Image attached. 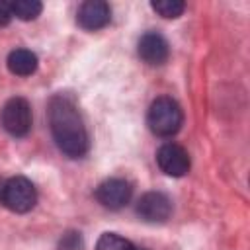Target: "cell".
<instances>
[{
  "label": "cell",
  "instance_id": "obj_1",
  "mask_svg": "<svg viewBox=\"0 0 250 250\" xmlns=\"http://www.w3.org/2000/svg\"><path fill=\"white\" fill-rule=\"evenodd\" d=\"M49 127L61 152L80 158L88 152V131L72 98L57 94L49 100Z\"/></svg>",
  "mask_w": 250,
  "mask_h": 250
},
{
  "label": "cell",
  "instance_id": "obj_2",
  "mask_svg": "<svg viewBox=\"0 0 250 250\" xmlns=\"http://www.w3.org/2000/svg\"><path fill=\"white\" fill-rule=\"evenodd\" d=\"M184 121V113L182 107L176 100L168 98V96H160L156 98L146 113V123L148 129L158 135V137H172L180 131Z\"/></svg>",
  "mask_w": 250,
  "mask_h": 250
},
{
  "label": "cell",
  "instance_id": "obj_3",
  "mask_svg": "<svg viewBox=\"0 0 250 250\" xmlns=\"http://www.w3.org/2000/svg\"><path fill=\"white\" fill-rule=\"evenodd\" d=\"M0 201L14 213H27L37 203V189L27 178L16 176L2 184Z\"/></svg>",
  "mask_w": 250,
  "mask_h": 250
},
{
  "label": "cell",
  "instance_id": "obj_4",
  "mask_svg": "<svg viewBox=\"0 0 250 250\" xmlns=\"http://www.w3.org/2000/svg\"><path fill=\"white\" fill-rule=\"evenodd\" d=\"M2 127L12 137H25L31 129V107L23 98H12L2 107Z\"/></svg>",
  "mask_w": 250,
  "mask_h": 250
},
{
  "label": "cell",
  "instance_id": "obj_5",
  "mask_svg": "<svg viewBox=\"0 0 250 250\" xmlns=\"http://www.w3.org/2000/svg\"><path fill=\"white\" fill-rule=\"evenodd\" d=\"M133 195V188L123 178H107L96 188V199L105 209H121L129 203Z\"/></svg>",
  "mask_w": 250,
  "mask_h": 250
},
{
  "label": "cell",
  "instance_id": "obj_6",
  "mask_svg": "<svg viewBox=\"0 0 250 250\" xmlns=\"http://www.w3.org/2000/svg\"><path fill=\"white\" fill-rule=\"evenodd\" d=\"M156 162L166 176L182 178L189 170V154L178 143H164L156 152Z\"/></svg>",
  "mask_w": 250,
  "mask_h": 250
},
{
  "label": "cell",
  "instance_id": "obj_7",
  "mask_svg": "<svg viewBox=\"0 0 250 250\" xmlns=\"http://www.w3.org/2000/svg\"><path fill=\"white\" fill-rule=\"evenodd\" d=\"M137 213L146 223H164L172 215V201L162 191H148L139 199Z\"/></svg>",
  "mask_w": 250,
  "mask_h": 250
},
{
  "label": "cell",
  "instance_id": "obj_8",
  "mask_svg": "<svg viewBox=\"0 0 250 250\" xmlns=\"http://www.w3.org/2000/svg\"><path fill=\"white\" fill-rule=\"evenodd\" d=\"M109 20H111V10H109V4L104 0H88L80 4L76 12V21L86 31L102 29L109 23Z\"/></svg>",
  "mask_w": 250,
  "mask_h": 250
},
{
  "label": "cell",
  "instance_id": "obj_9",
  "mask_svg": "<svg viewBox=\"0 0 250 250\" xmlns=\"http://www.w3.org/2000/svg\"><path fill=\"white\" fill-rule=\"evenodd\" d=\"M137 51H139V57H141L146 64H150V66L164 64V62L168 61V55H170L168 41H166L164 35L158 33V31H146V33L139 39Z\"/></svg>",
  "mask_w": 250,
  "mask_h": 250
},
{
  "label": "cell",
  "instance_id": "obj_10",
  "mask_svg": "<svg viewBox=\"0 0 250 250\" xmlns=\"http://www.w3.org/2000/svg\"><path fill=\"white\" fill-rule=\"evenodd\" d=\"M37 55L29 49H14L8 55V68L16 76H29L37 70Z\"/></svg>",
  "mask_w": 250,
  "mask_h": 250
},
{
  "label": "cell",
  "instance_id": "obj_11",
  "mask_svg": "<svg viewBox=\"0 0 250 250\" xmlns=\"http://www.w3.org/2000/svg\"><path fill=\"white\" fill-rule=\"evenodd\" d=\"M96 250H146V248L135 246L131 240H127V238H123L115 232H104L98 238Z\"/></svg>",
  "mask_w": 250,
  "mask_h": 250
},
{
  "label": "cell",
  "instance_id": "obj_12",
  "mask_svg": "<svg viewBox=\"0 0 250 250\" xmlns=\"http://www.w3.org/2000/svg\"><path fill=\"white\" fill-rule=\"evenodd\" d=\"M10 6H12V14L23 21L35 20L43 10V4L37 0H14L10 2Z\"/></svg>",
  "mask_w": 250,
  "mask_h": 250
},
{
  "label": "cell",
  "instance_id": "obj_13",
  "mask_svg": "<svg viewBox=\"0 0 250 250\" xmlns=\"http://www.w3.org/2000/svg\"><path fill=\"white\" fill-rule=\"evenodd\" d=\"M150 8L154 12H158L162 18L174 20V18H180L184 14L186 4L182 0H154V2H150Z\"/></svg>",
  "mask_w": 250,
  "mask_h": 250
},
{
  "label": "cell",
  "instance_id": "obj_14",
  "mask_svg": "<svg viewBox=\"0 0 250 250\" xmlns=\"http://www.w3.org/2000/svg\"><path fill=\"white\" fill-rule=\"evenodd\" d=\"M59 250H82V236L76 230H68L62 234L59 242Z\"/></svg>",
  "mask_w": 250,
  "mask_h": 250
},
{
  "label": "cell",
  "instance_id": "obj_15",
  "mask_svg": "<svg viewBox=\"0 0 250 250\" xmlns=\"http://www.w3.org/2000/svg\"><path fill=\"white\" fill-rule=\"evenodd\" d=\"M12 18H14V14H12V6H10V2L0 0V27L8 25V23L12 21Z\"/></svg>",
  "mask_w": 250,
  "mask_h": 250
}]
</instances>
